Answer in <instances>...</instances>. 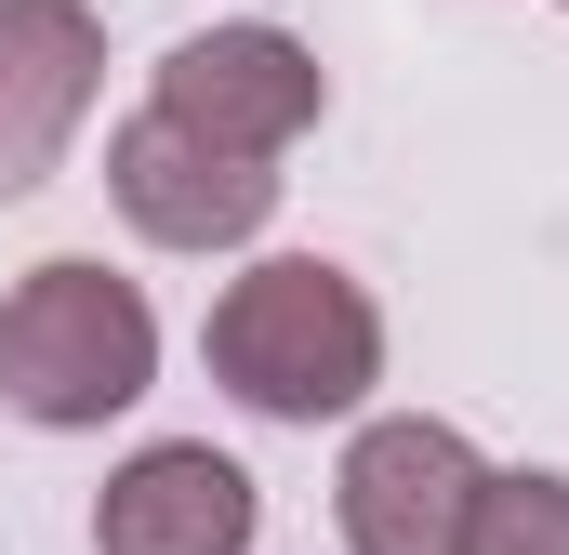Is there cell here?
Returning a JSON list of instances; mask_svg holds the SVG:
<instances>
[{
    "label": "cell",
    "mask_w": 569,
    "mask_h": 555,
    "mask_svg": "<svg viewBox=\"0 0 569 555\" xmlns=\"http://www.w3.org/2000/svg\"><path fill=\"white\" fill-rule=\"evenodd\" d=\"M199 357L252 423H345L385 384V304L331 252H266V265H239L212 291Z\"/></svg>",
    "instance_id": "1"
},
{
    "label": "cell",
    "mask_w": 569,
    "mask_h": 555,
    "mask_svg": "<svg viewBox=\"0 0 569 555\" xmlns=\"http://www.w3.org/2000/svg\"><path fill=\"white\" fill-rule=\"evenodd\" d=\"M159 384V304L93 252H53L0 291V411L40 436H93Z\"/></svg>",
    "instance_id": "2"
},
{
    "label": "cell",
    "mask_w": 569,
    "mask_h": 555,
    "mask_svg": "<svg viewBox=\"0 0 569 555\" xmlns=\"http://www.w3.org/2000/svg\"><path fill=\"white\" fill-rule=\"evenodd\" d=\"M318 107H331V67H318L291 27H266V13L172 40V53H159V93H146V120L226 145V159H266V172L318 133Z\"/></svg>",
    "instance_id": "3"
},
{
    "label": "cell",
    "mask_w": 569,
    "mask_h": 555,
    "mask_svg": "<svg viewBox=\"0 0 569 555\" xmlns=\"http://www.w3.org/2000/svg\"><path fill=\"white\" fill-rule=\"evenodd\" d=\"M477 503H490V463H477L463 423L385 411V423L345 436V476H331V529H345V555H463Z\"/></svg>",
    "instance_id": "4"
},
{
    "label": "cell",
    "mask_w": 569,
    "mask_h": 555,
    "mask_svg": "<svg viewBox=\"0 0 569 555\" xmlns=\"http://www.w3.org/2000/svg\"><path fill=\"white\" fill-rule=\"evenodd\" d=\"M107 199H120V225L159 239V252H239V239H266V212H279V172L266 159H226V145L172 133V120H120L107 133Z\"/></svg>",
    "instance_id": "5"
},
{
    "label": "cell",
    "mask_w": 569,
    "mask_h": 555,
    "mask_svg": "<svg viewBox=\"0 0 569 555\" xmlns=\"http://www.w3.org/2000/svg\"><path fill=\"white\" fill-rule=\"evenodd\" d=\"M107 93V13L93 0H0V199L53 185Z\"/></svg>",
    "instance_id": "6"
},
{
    "label": "cell",
    "mask_w": 569,
    "mask_h": 555,
    "mask_svg": "<svg viewBox=\"0 0 569 555\" xmlns=\"http://www.w3.org/2000/svg\"><path fill=\"white\" fill-rule=\"evenodd\" d=\"M266 490L212 450V436H159L93 490V555H252Z\"/></svg>",
    "instance_id": "7"
},
{
    "label": "cell",
    "mask_w": 569,
    "mask_h": 555,
    "mask_svg": "<svg viewBox=\"0 0 569 555\" xmlns=\"http://www.w3.org/2000/svg\"><path fill=\"white\" fill-rule=\"evenodd\" d=\"M463 555H569V476H557V463H517V476H490V503H477Z\"/></svg>",
    "instance_id": "8"
},
{
    "label": "cell",
    "mask_w": 569,
    "mask_h": 555,
    "mask_svg": "<svg viewBox=\"0 0 569 555\" xmlns=\"http://www.w3.org/2000/svg\"><path fill=\"white\" fill-rule=\"evenodd\" d=\"M557 13H569V0H557Z\"/></svg>",
    "instance_id": "9"
}]
</instances>
